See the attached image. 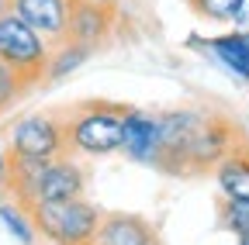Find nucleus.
<instances>
[{
  "instance_id": "nucleus-10",
  "label": "nucleus",
  "mask_w": 249,
  "mask_h": 245,
  "mask_svg": "<svg viewBox=\"0 0 249 245\" xmlns=\"http://www.w3.org/2000/svg\"><path fill=\"white\" fill-rule=\"evenodd\" d=\"M208 49L232 76L249 83V32H239L235 28V32L214 35V38H208Z\"/></svg>"
},
{
  "instance_id": "nucleus-18",
  "label": "nucleus",
  "mask_w": 249,
  "mask_h": 245,
  "mask_svg": "<svg viewBox=\"0 0 249 245\" xmlns=\"http://www.w3.org/2000/svg\"><path fill=\"white\" fill-rule=\"evenodd\" d=\"M90 4H104V7H118V0H90Z\"/></svg>"
},
{
  "instance_id": "nucleus-20",
  "label": "nucleus",
  "mask_w": 249,
  "mask_h": 245,
  "mask_svg": "<svg viewBox=\"0 0 249 245\" xmlns=\"http://www.w3.org/2000/svg\"><path fill=\"white\" fill-rule=\"evenodd\" d=\"M149 245H160V242H156V238H152V242H149Z\"/></svg>"
},
{
  "instance_id": "nucleus-13",
  "label": "nucleus",
  "mask_w": 249,
  "mask_h": 245,
  "mask_svg": "<svg viewBox=\"0 0 249 245\" xmlns=\"http://www.w3.org/2000/svg\"><path fill=\"white\" fill-rule=\"evenodd\" d=\"M191 4V11L204 21H214V24H225L232 21L235 7H239V0H187Z\"/></svg>"
},
{
  "instance_id": "nucleus-7",
  "label": "nucleus",
  "mask_w": 249,
  "mask_h": 245,
  "mask_svg": "<svg viewBox=\"0 0 249 245\" xmlns=\"http://www.w3.org/2000/svg\"><path fill=\"white\" fill-rule=\"evenodd\" d=\"M111 24H114V7L90 4V0H73V14H70L66 38L93 49V45H101L111 35Z\"/></svg>"
},
{
  "instance_id": "nucleus-12",
  "label": "nucleus",
  "mask_w": 249,
  "mask_h": 245,
  "mask_svg": "<svg viewBox=\"0 0 249 245\" xmlns=\"http://www.w3.org/2000/svg\"><path fill=\"white\" fill-rule=\"evenodd\" d=\"M0 225H4V228H7V235H11V238H18L21 245H35V238H38L35 221H31L28 207H24V204H18V200H4V204H0Z\"/></svg>"
},
{
  "instance_id": "nucleus-3",
  "label": "nucleus",
  "mask_w": 249,
  "mask_h": 245,
  "mask_svg": "<svg viewBox=\"0 0 249 245\" xmlns=\"http://www.w3.org/2000/svg\"><path fill=\"white\" fill-rule=\"evenodd\" d=\"M52 45L45 35H38L31 24H24L14 11H0V63H7L24 86L31 90L38 80H45V66H49Z\"/></svg>"
},
{
  "instance_id": "nucleus-15",
  "label": "nucleus",
  "mask_w": 249,
  "mask_h": 245,
  "mask_svg": "<svg viewBox=\"0 0 249 245\" xmlns=\"http://www.w3.org/2000/svg\"><path fill=\"white\" fill-rule=\"evenodd\" d=\"M24 90H28V86H24V80H21L7 63H0V114H4V111H7L21 94H24Z\"/></svg>"
},
{
  "instance_id": "nucleus-14",
  "label": "nucleus",
  "mask_w": 249,
  "mask_h": 245,
  "mask_svg": "<svg viewBox=\"0 0 249 245\" xmlns=\"http://www.w3.org/2000/svg\"><path fill=\"white\" fill-rule=\"evenodd\" d=\"M222 225L239 238L249 231V200H229L225 197V207H222Z\"/></svg>"
},
{
  "instance_id": "nucleus-5",
  "label": "nucleus",
  "mask_w": 249,
  "mask_h": 245,
  "mask_svg": "<svg viewBox=\"0 0 249 245\" xmlns=\"http://www.w3.org/2000/svg\"><path fill=\"white\" fill-rule=\"evenodd\" d=\"M7 11H14L24 24H31L38 35L62 42L70 28L73 0H7Z\"/></svg>"
},
{
  "instance_id": "nucleus-1",
  "label": "nucleus",
  "mask_w": 249,
  "mask_h": 245,
  "mask_svg": "<svg viewBox=\"0 0 249 245\" xmlns=\"http://www.w3.org/2000/svg\"><path fill=\"white\" fill-rule=\"evenodd\" d=\"M35 231L52 245H90L93 231L101 225V211L83 197L73 200H35L28 207Z\"/></svg>"
},
{
  "instance_id": "nucleus-2",
  "label": "nucleus",
  "mask_w": 249,
  "mask_h": 245,
  "mask_svg": "<svg viewBox=\"0 0 249 245\" xmlns=\"http://www.w3.org/2000/svg\"><path fill=\"white\" fill-rule=\"evenodd\" d=\"M121 114H124V107H111V104L80 107L73 117L62 121L66 152H80V156H111V152H121V142H124Z\"/></svg>"
},
{
  "instance_id": "nucleus-4",
  "label": "nucleus",
  "mask_w": 249,
  "mask_h": 245,
  "mask_svg": "<svg viewBox=\"0 0 249 245\" xmlns=\"http://www.w3.org/2000/svg\"><path fill=\"white\" fill-rule=\"evenodd\" d=\"M66 152V135H62V121L49 114H31L21 117L11 128V156L24 163H49Z\"/></svg>"
},
{
  "instance_id": "nucleus-16",
  "label": "nucleus",
  "mask_w": 249,
  "mask_h": 245,
  "mask_svg": "<svg viewBox=\"0 0 249 245\" xmlns=\"http://www.w3.org/2000/svg\"><path fill=\"white\" fill-rule=\"evenodd\" d=\"M232 24L239 28V32H249V0H239V7L232 14Z\"/></svg>"
},
{
  "instance_id": "nucleus-8",
  "label": "nucleus",
  "mask_w": 249,
  "mask_h": 245,
  "mask_svg": "<svg viewBox=\"0 0 249 245\" xmlns=\"http://www.w3.org/2000/svg\"><path fill=\"white\" fill-rule=\"evenodd\" d=\"M156 238L152 225L139 214H101V225L93 231L90 245H149Z\"/></svg>"
},
{
  "instance_id": "nucleus-6",
  "label": "nucleus",
  "mask_w": 249,
  "mask_h": 245,
  "mask_svg": "<svg viewBox=\"0 0 249 245\" xmlns=\"http://www.w3.org/2000/svg\"><path fill=\"white\" fill-rule=\"evenodd\" d=\"M121 125H124L121 152L132 163H152L156 166V156H160V117L135 111V107H124Z\"/></svg>"
},
{
  "instance_id": "nucleus-21",
  "label": "nucleus",
  "mask_w": 249,
  "mask_h": 245,
  "mask_svg": "<svg viewBox=\"0 0 249 245\" xmlns=\"http://www.w3.org/2000/svg\"><path fill=\"white\" fill-rule=\"evenodd\" d=\"M246 125H249V114H246Z\"/></svg>"
},
{
  "instance_id": "nucleus-19",
  "label": "nucleus",
  "mask_w": 249,
  "mask_h": 245,
  "mask_svg": "<svg viewBox=\"0 0 249 245\" xmlns=\"http://www.w3.org/2000/svg\"><path fill=\"white\" fill-rule=\"evenodd\" d=\"M239 245H249V231H246V235H239Z\"/></svg>"
},
{
  "instance_id": "nucleus-9",
  "label": "nucleus",
  "mask_w": 249,
  "mask_h": 245,
  "mask_svg": "<svg viewBox=\"0 0 249 245\" xmlns=\"http://www.w3.org/2000/svg\"><path fill=\"white\" fill-rule=\"evenodd\" d=\"M214 180L229 200H249V138H235L225 159L214 166Z\"/></svg>"
},
{
  "instance_id": "nucleus-11",
  "label": "nucleus",
  "mask_w": 249,
  "mask_h": 245,
  "mask_svg": "<svg viewBox=\"0 0 249 245\" xmlns=\"http://www.w3.org/2000/svg\"><path fill=\"white\" fill-rule=\"evenodd\" d=\"M90 59V49L80 45V42H70V38H62L59 52L49 55V66H45V80H62V76H70L76 73L83 63Z\"/></svg>"
},
{
  "instance_id": "nucleus-17",
  "label": "nucleus",
  "mask_w": 249,
  "mask_h": 245,
  "mask_svg": "<svg viewBox=\"0 0 249 245\" xmlns=\"http://www.w3.org/2000/svg\"><path fill=\"white\" fill-rule=\"evenodd\" d=\"M11 187V152L0 148V194Z\"/></svg>"
}]
</instances>
